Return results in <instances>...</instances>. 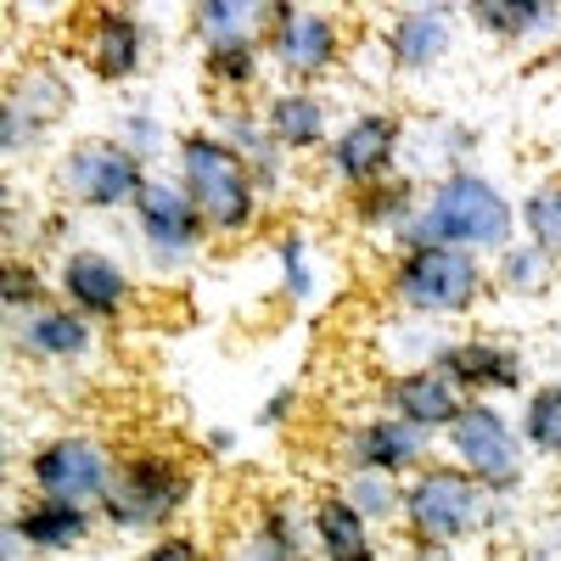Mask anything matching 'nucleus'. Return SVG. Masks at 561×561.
I'll return each mask as SVG.
<instances>
[{
  "instance_id": "nucleus-15",
  "label": "nucleus",
  "mask_w": 561,
  "mask_h": 561,
  "mask_svg": "<svg viewBox=\"0 0 561 561\" xmlns=\"http://www.w3.org/2000/svg\"><path fill=\"white\" fill-rule=\"evenodd\" d=\"M84 62L107 84L135 79L140 68H147V23H140L135 12H118V7L84 12Z\"/></svg>"
},
{
  "instance_id": "nucleus-21",
  "label": "nucleus",
  "mask_w": 561,
  "mask_h": 561,
  "mask_svg": "<svg viewBox=\"0 0 561 561\" xmlns=\"http://www.w3.org/2000/svg\"><path fill=\"white\" fill-rule=\"evenodd\" d=\"M444 51H449V12L444 7H410L388 23V57L404 73L433 68Z\"/></svg>"
},
{
  "instance_id": "nucleus-22",
  "label": "nucleus",
  "mask_w": 561,
  "mask_h": 561,
  "mask_svg": "<svg viewBox=\"0 0 561 561\" xmlns=\"http://www.w3.org/2000/svg\"><path fill=\"white\" fill-rule=\"evenodd\" d=\"M309 528L320 539L325 561H377V539H370V523L343 500V494H320L309 511Z\"/></svg>"
},
{
  "instance_id": "nucleus-37",
  "label": "nucleus",
  "mask_w": 561,
  "mask_h": 561,
  "mask_svg": "<svg viewBox=\"0 0 561 561\" xmlns=\"http://www.w3.org/2000/svg\"><path fill=\"white\" fill-rule=\"evenodd\" d=\"M410 561H455L449 545H410Z\"/></svg>"
},
{
  "instance_id": "nucleus-4",
  "label": "nucleus",
  "mask_w": 561,
  "mask_h": 561,
  "mask_svg": "<svg viewBox=\"0 0 561 561\" xmlns=\"http://www.w3.org/2000/svg\"><path fill=\"white\" fill-rule=\"evenodd\" d=\"M410 545H460L472 528L489 523V489L460 466H421L399 494Z\"/></svg>"
},
{
  "instance_id": "nucleus-36",
  "label": "nucleus",
  "mask_w": 561,
  "mask_h": 561,
  "mask_svg": "<svg viewBox=\"0 0 561 561\" xmlns=\"http://www.w3.org/2000/svg\"><path fill=\"white\" fill-rule=\"evenodd\" d=\"M124 135H129V140H124V147H129L135 158H147V152L158 147V140H163V129H158L152 118H129V124H124Z\"/></svg>"
},
{
  "instance_id": "nucleus-2",
  "label": "nucleus",
  "mask_w": 561,
  "mask_h": 561,
  "mask_svg": "<svg viewBox=\"0 0 561 561\" xmlns=\"http://www.w3.org/2000/svg\"><path fill=\"white\" fill-rule=\"evenodd\" d=\"M180 192L203 214L208 237H248L259 225V174L225 135H180Z\"/></svg>"
},
{
  "instance_id": "nucleus-26",
  "label": "nucleus",
  "mask_w": 561,
  "mask_h": 561,
  "mask_svg": "<svg viewBox=\"0 0 561 561\" xmlns=\"http://www.w3.org/2000/svg\"><path fill=\"white\" fill-rule=\"evenodd\" d=\"M259 68H264V51H259L253 34L219 39V45H208V51H203L208 84H225V90H253V84H259Z\"/></svg>"
},
{
  "instance_id": "nucleus-20",
  "label": "nucleus",
  "mask_w": 561,
  "mask_h": 561,
  "mask_svg": "<svg viewBox=\"0 0 561 561\" xmlns=\"http://www.w3.org/2000/svg\"><path fill=\"white\" fill-rule=\"evenodd\" d=\"M264 129L275 135L280 152H314L332 147V129H325V107L309 96V90H275V96L259 107Z\"/></svg>"
},
{
  "instance_id": "nucleus-28",
  "label": "nucleus",
  "mask_w": 561,
  "mask_h": 561,
  "mask_svg": "<svg viewBox=\"0 0 561 561\" xmlns=\"http://www.w3.org/2000/svg\"><path fill=\"white\" fill-rule=\"evenodd\" d=\"M192 28L203 34V45L242 39V34L264 28V7H248V0H203V7H192Z\"/></svg>"
},
{
  "instance_id": "nucleus-31",
  "label": "nucleus",
  "mask_w": 561,
  "mask_h": 561,
  "mask_svg": "<svg viewBox=\"0 0 561 561\" xmlns=\"http://www.w3.org/2000/svg\"><path fill=\"white\" fill-rule=\"evenodd\" d=\"M0 304H7V314H34V309H45L51 298H45V275L34 270V264H23V259H12L7 270H0Z\"/></svg>"
},
{
  "instance_id": "nucleus-34",
  "label": "nucleus",
  "mask_w": 561,
  "mask_h": 561,
  "mask_svg": "<svg viewBox=\"0 0 561 561\" xmlns=\"http://www.w3.org/2000/svg\"><path fill=\"white\" fill-rule=\"evenodd\" d=\"M280 287H287L293 304H304L314 293V275H309V259H304V237H280Z\"/></svg>"
},
{
  "instance_id": "nucleus-14",
  "label": "nucleus",
  "mask_w": 561,
  "mask_h": 561,
  "mask_svg": "<svg viewBox=\"0 0 561 561\" xmlns=\"http://www.w3.org/2000/svg\"><path fill=\"white\" fill-rule=\"evenodd\" d=\"M343 460L348 472H377V478H415L427 466V433H415L399 415H377L359 421V427L343 438Z\"/></svg>"
},
{
  "instance_id": "nucleus-11",
  "label": "nucleus",
  "mask_w": 561,
  "mask_h": 561,
  "mask_svg": "<svg viewBox=\"0 0 561 561\" xmlns=\"http://www.w3.org/2000/svg\"><path fill=\"white\" fill-rule=\"evenodd\" d=\"M62 113H68V84H62V73L45 68V62H34L28 73H18V79L7 84V102H0V152L23 158Z\"/></svg>"
},
{
  "instance_id": "nucleus-19",
  "label": "nucleus",
  "mask_w": 561,
  "mask_h": 561,
  "mask_svg": "<svg viewBox=\"0 0 561 561\" xmlns=\"http://www.w3.org/2000/svg\"><path fill=\"white\" fill-rule=\"evenodd\" d=\"M90 517H96V511H84V505L28 494V500L18 505V517H12V539H18L23 550L57 556V550H73V545L90 534Z\"/></svg>"
},
{
  "instance_id": "nucleus-33",
  "label": "nucleus",
  "mask_w": 561,
  "mask_h": 561,
  "mask_svg": "<svg viewBox=\"0 0 561 561\" xmlns=\"http://www.w3.org/2000/svg\"><path fill=\"white\" fill-rule=\"evenodd\" d=\"M399 494H404V489H393V478H377V472H354L348 489H343V500L359 511L365 523L393 517V511H399Z\"/></svg>"
},
{
  "instance_id": "nucleus-3",
  "label": "nucleus",
  "mask_w": 561,
  "mask_h": 561,
  "mask_svg": "<svg viewBox=\"0 0 561 561\" xmlns=\"http://www.w3.org/2000/svg\"><path fill=\"white\" fill-rule=\"evenodd\" d=\"M483 280L489 275H483L478 253H460V248H399L388 287L421 320H460V314L478 309Z\"/></svg>"
},
{
  "instance_id": "nucleus-7",
  "label": "nucleus",
  "mask_w": 561,
  "mask_h": 561,
  "mask_svg": "<svg viewBox=\"0 0 561 561\" xmlns=\"http://www.w3.org/2000/svg\"><path fill=\"white\" fill-rule=\"evenodd\" d=\"M449 449H455L460 472H472L489 494H511L523 483V438L483 399H466V410L455 415V427H449Z\"/></svg>"
},
{
  "instance_id": "nucleus-6",
  "label": "nucleus",
  "mask_w": 561,
  "mask_h": 561,
  "mask_svg": "<svg viewBox=\"0 0 561 561\" xmlns=\"http://www.w3.org/2000/svg\"><path fill=\"white\" fill-rule=\"evenodd\" d=\"M147 158H135L124 140H79L57 163V192L79 208H124L147 192Z\"/></svg>"
},
{
  "instance_id": "nucleus-38",
  "label": "nucleus",
  "mask_w": 561,
  "mask_h": 561,
  "mask_svg": "<svg viewBox=\"0 0 561 561\" xmlns=\"http://www.w3.org/2000/svg\"><path fill=\"white\" fill-rule=\"evenodd\" d=\"M287 404H293V393H275V399L264 404V421H280V415H287Z\"/></svg>"
},
{
  "instance_id": "nucleus-16",
  "label": "nucleus",
  "mask_w": 561,
  "mask_h": 561,
  "mask_svg": "<svg viewBox=\"0 0 561 561\" xmlns=\"http://www.w3.org/2000/svg\"><path fill=\"white\" fill-rule=\"evenodd\" d=\"M433 365L444 370V377H449L466 399H489V393H517V388H523V354L505 348V343H489V337L444 343Z\"/></svg>"
},
{
  "instance_id": "nucleus-25",
  "label": "nucleus",
  "mask_w": 561,
  "mask_h": 561,
  "mask_svg": "<svg viewBox=\"0 0 561 561\" xmlns=\"http://www.w3.org/2000/svg\"><path fill=\"white\" fill-rule=\"evenodd\" d=\"M561 12L539 0H472V23L489 28L494 39H528L534 28H550Z\"/></svg>"
},
{
  "instance_id": "nucleus-23",
  "label": "nucleus",
  "mask_w": 561,
  "mask_h": 561,
  "mask_svg": "<svg viewBox=\"0 0 561 561\" xmlns=\"http://www.w3.org/2000/svg\"><path fill=\"white\" fill-rule=\"evenodd\" d=\"M219 129H225V140L237 147L248 163H253V174H259V185H280V147H275V135L264 129V118L259 113H242V107H225L219 113Z\"/></svg>"
},
{
  "instance_id": "nucleus-32",
  "label": "nucleus",
  "mask_w": 561,
  "mask_h": 561,
  "mask_svg": "<svg viewBox=\"0 0 561 561\" xmlns=\"http://www.w3.org/2000/svg\"><path fill=\"white\" fill-rule=\"evenodd\" d=\"M253 561H304V539L287 505H264V528H259V556Z\"/></svg>"
},
{
  "instance_id": "nucleus-13",
  "label": "nucleus",
  "mask_w": 561,
  "mask_h": 561,
  "mask_svg": "<svg viewBox=\"0 0 561 561\" xmlns=\"http://www.w3.org/2000/svg\"><path fill=\"white\" fill-rule=\"evenodd\" d=\"M57 280H62V304L79 309L90 325H113V320H124V309H129V275H124V264L107 259V253L73 248V253L62 259Z\"/></svg>"
},
{
  "instance_id": "nucleus-17",
  "label": "nucleus",
  "mask_w": 561,
  "mask_h": 561,
  "mask_svg": "<svg viewBox=\"0 0 561 561\" xmlns=\"http://www.w3.org/2000/svg\"><path fill=\"white\" fill-rule=\"evenodd\" d=\"M466 410V393L444 377L438 365H415L388 382V415L410 421L415 433H449L455 415Z\"/></svg>"
},
{
  "instance_id": "nucleus-10",
  "label": "nucleus",
  "mask_w": 561,
  "mask_h": 561,
  "mask_svg": "<svg viewBox=\"0 0 561 561\" xmlns=\"http://www.w3.org/2000/svg\"><path fill=\"white\" fill-rule=\"evenodd\" d=\"M135 225H140V242H147V253L174 270L197 253V242L208 237L203 214L192 208V197L180 192L174 180H147V192L135 197Z\"/></svg>"
},
{
  "instance_id": "nucleus-24",
  "label": "nucleus",
  "mask_w": 561,
  "mask_h": 561,
  "mask_svg": "<svg viewBox=\"0 0 561 561\" xmlns=\"http://www.w3.org/2000/svg\"><path fill=\"white\" fill-rule=\"evenodd\" d=\"M415 208H421L415 203V185L399 180V174H388L377 185H365V192H354V219L370 225V230H404L415 219Z\"/></svg>"
},
{
  "instance_id": "nucleus-29",
  "label": "nucleus",
  "mask_w": 561,
  "mask_h": 561,
  "mask_svg": "<svg viewBox=\"0 0 561 561\" xmlns=\"http://www.w3.org/2000/svg\"><path fill=\"white\" fill-rule=\"evenodd\" d=\"M550 270H556V253H545L534 242H511L500 253V287L505 293H545L550 287Z\"/></svg>"
},
{
  "instance_id": "nucleus-30",
  "label": "nucleus",
  "mask_w": 561,
  "mask_h": 561,
  "mask_svg": "<svg viewBox=\"0 0 561 561\" xmlns=\"http://www.w3.org/2000/svg\"><path fill=\"white\" fill-rule=\"evenodd\" d=\"M523 444L539 455H561V382H545L523 410Z\"/></svg>"
},
{
  "instance_id": "nucleus-18",
  "label": "nucleus",
  "mask_w": 561,
  "mask_h": 561,
  "mask_svg": "<svg viewBox=\"0 0 561 561\" xmlns=\"http://www.w3.org/2000/svg\"><path fill=\"white\" fill-rule=\"evenodd\" d=\"M12 343L23 359H45V365H62V359H79L90 354V320L68 304H45L34 314H23L12 325Z\"/></svg>"
},
{
  "instance_id": "nucleus-1",
  "label": "nucleus",
  "mask_w": 561,
  "mask_h": 561,
  "mask_svg": "<svg viewBox=\"0 0 561 561\" xmlns=\"http://www.w3.org/2000/svg\"><path fill=\"white\" fill-rule=\"evenodd\" d=\"M517 208L500 197V185L478 169H449L415 219L399 230V248H460V253H505L517 237Z\"/></svg>"
},
{
  "instance_id": "nucleus-35",
  "label": "nucleus",
  "mask_w": 561,
  "mask_h": 561,
  "mask_svg": "<svg viewBox=\"0 0 561 561\" xmlns=\"http://www.w3.org/2000/svg\"><path fill=\"white\" fill-rule=\"evenodd\" d=\"M135 561H203V550H197V539H185V534H169V539H158L152 550H140Z\"/></svg>"
},
{
  "instance_id": "nucleus-5",
  "label": "nucleus",
  "mask_w": 561,
  "mask_h": 561,
  "mask_svg": "<svg viewBox=\"0 0 561 561\" xmlns=\"http://www.w3.org/2000/svg\"><path fill=\"white\" fill-rule=\"evenodd\" d=\"M185 500H192V472H185L174 455L147 449V455H129L118 466V478H113V489L102 500V517L113 528H124V534L163 528V523H174L185 511Z\"/></svg>"
},
{
  "instance_id": "nucleus-9",
  "label": "nucleus",
  "mask_w": 561,
  "mask_h": 561,
  "mask_svg": "<svg viewBox=\"0 0 561 561\" xmlns=\"http://www.w3.org/2000/svg\"><path fill=\"white\" fill-rule=\"evenodd\" d=\"M264 45H270L275 68L293 84H314V79H325L337 68L343 28H337L332 12H309V7L275 0V7H264Z\"/></svg>"
},
{
  "instance_id": "nucleus-27",
  "label": "nucleus",
  "mask_w": 561,
  "mask_h": 561,
  "mask_svg": "<svg viewBox=\"0 0 561 561\" xmlns=\"http://www.w3.org/2000/svg\"><path fill=\"white\" fill-rule=\"evenodd\" d=\"M517 225H523V242H534L545 253H561V174H550V180L534 185Z\"/></svg>"
},
{
  "instance_id": "nucleus-12",
  "label": "nucleus",
  "mask_w": 561,
  "mask_h": 561,
  "mask_svg": "<svg viewBox=\"0 0 561 561\" xmlns=\"http://www.w3.org/2000/svg\"><path fill=\"white\" fill-rule=\"evenodd\" d=\"M399 140H404V124L393 113H359L354 124H343L332 135V169L343 185L365 192V185H377L393 174V158H399Z\"/></svg>"
},
{
  "instance_id": "nucleus-8",
  "label": "nucleus",
  "mask_w": 561,
  "mask_h": 561,
  "mask_svg": "<svg viewBox=\"0 0 561 561\" xmlns=\"http://www.w3.org/2000/svg\"><path fill=\"white\" fill-rule=\"evenodd\" d=\"M113 478H118V466L107 460V449H102L96 438H84V433L45 438V444L28 455V483H34V494L68 500V505H84V511H102Z\"/></svg>"
}]
</instances>
